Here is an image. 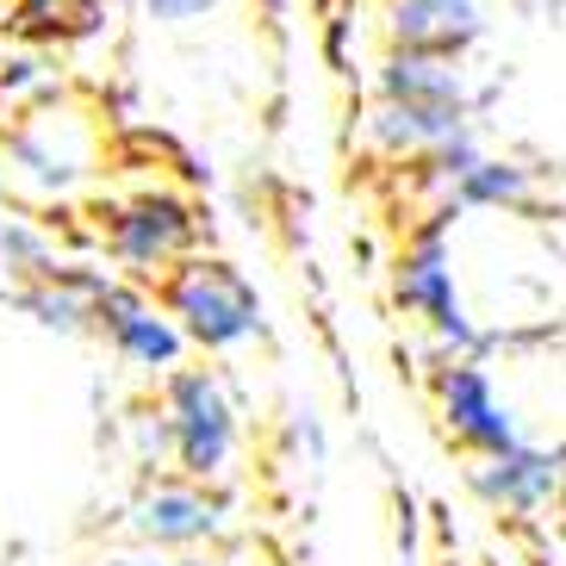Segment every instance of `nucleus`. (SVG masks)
Returning <instances> with one entry per match:
<instances>
[{
    "label": "nucleus",
    "mask_w": 566,
    "mask_h": 566,
    "mask_svg": "<svg viewBox=\"0 0 566 566\" xmlns=\"http://www.w3.org/2000/svg\"><path fill=\"white\" fill-rule=\"evenodd\" d=\"M399 300L411 305V312H423V317H430V324H436L442 336H449L454 349H473V324H467L461 300H454L442 231H430V237H423V243H417L411 255H405V268H399Z\"/></svg>",
    "instance_id": "39448f33"
},
{
    "label": "nucleus",
    "mask_w": 566,
    "mask_h": 566,
    "mask_svg": "<svg viewBox=\"0 0 566 566\" xmlns=\"http://www.w3.org/2000/svg\"><path fill=\"white\" fill-rule=\"evenodd\" d=\"M113 566H132V560H113Z\"/></svg>",
    "instance_id": "2eb2a0df"
},
{
    "label": "nucleus",
    "mask_w": 566,
    "mask_h": 566,
    "mask_svg": "<svg viewBox=\"0 0 566 566\" xmlns=\"http://www.w3.org/2000/svg\"><path fill=\"white\" fill-rule=\"evenodd\" d=\"M386 150H436L461 137V106H436V101H386L374 118Z\"/></svg>",
    "instance_id": "9d476101"
},
{
    "label": "nucleus",
    "mask_w": 566,
    "mask_h": 566,
    "mask_svg": "<svg viewBox=\"0 0 566 566\" xmlns=\"http://www.w3.org/2000/svg\"><path fill=\"white\" fill-rule=\"evenodd\" d=\"M187 243H193V218H187L181 200H137L113 218V255L132 268L137 281L175 274Z\"/></svg>",
    "instance_id": "20e7f679"
},
{
    "label": "nucleus",
    "mask_w": 566,
    "mask_h": 566,
    "mask_svg": "<svg viewBox=\"0 0 566 566\" xmlns=\"http://www.w3.org/2000/svg\"><path fill=\"white\" fill-rule=\"evenodd\" d=\"M137 530L150 535V542H168V548H181V542H200V535L218 530V504L193 485H156L137 499Z\"/></svg>",
    "instance_id": "1a4fd4ad"
},
{
    "label": "nucleus",
    "mask_w": 566,
    "mask_h": 566,
    "mask_svg": "<svg viewBox=\"0 0 566 566\" xmlns=\"http://www.w3.org/2000/svg\"><path fill=\"white\" fill-rule=\"evenodd\" d=\"M485 25L480 0H399L392 7V32H399L405 51H461L473 44Z\"/></svg>",
    "instance_id": "6e6552de"
},
{
    "label": "nucleus",
    "mask_w": 566,
    "mask_h": 566,
    "mask_svg": "<svg viewBox=\"0 0 566 566\" xmlns=\"http://www.w3.org/2000/svg\"><path fill=\"white\" fill-rule=\"evenodd\" d=\"M523 168H504V163H480L473 175L454 181V200L461 206H504V200H523Z\"/></svg>",
    "instance_id": "f8f14e48"
},
{
    "label": "nucleus",
    "mask_w": 566,
    "mask_h": 566,
    "mask_svg": "<svg viewBox=\"0 0 566 566\" xmlns=\"http://www.w3.org/2000/svg\"><path fill=\"white\" fill-rule=\"evenodd\" d=\"M94 317L106 324V336H113V349L125 355V361H137V367H175L181 361L187 331H175L156 305H144L137 293H125V286H101Z\"/></svg>",
    "instance_id": "423d86ee"
},
{
    "label": "nucleus",
    "mask_w": 566,
    "mask_h": 566,
    "mask_svg": "<svg viewBox=\"0 0 566 566\" xmlns=\"http://www.w3.org/2000/svg\"><path fill=\"white\" fill-rule=\"evenodd\" d=\"M168 312L181 317V331L206 349H231L243 336L262 331V305L250 281L224 262H181L168 274Z\"/></svg>",
    "instance_id": "f257e3e1"
},
{
    "label": "nucleus",
    "mask_w": 566,
    "mask_h": 566,
    "mask_svg": "<svg viewBox=\"0 0 566 566\" xmlns=\"http://www.w3.org/2000/svg\"><path fill=\"white\" fill-rule=\"evenodd\" d=\"M461 69L442 51H399L386 63V101H436V106H461Z\"/></svg>",
    "instance_id": "9b49d317"
},
{
    "label": "nucleus",
    "mask_w": 566,
    "mask_h": 566,
    "mask_svg": "<svg viewBox=\"0 0 566 566\" xmlns=\"http://www.w3.org/2000/svg\"><path fill=\"white\" fill-rule=\"evenodd\" d=\"M442 417H449V430L461 436L467 449H480V454H504L523 442V430H516V417L511 405L499 399V386H492V374H485L480 361H461L442 374Z\"/></svg>",
    "instance_id": "7ed1b4c3"
},
{
    "label": "nucleus",
    "mask_w": 566,
    "mask_h": 566,
    "mask_svg": "<svg viewBox=\"0 0 566 566\" xmlns=\"http://www.w3.org/2000/svg\"><path fill=\"white\" fill-rule=\"evenodd\" d=\"M560 530H566V492H560Z\"/></svg>",
    "instance_id": "4468645a"
},
{
    "label": "nucleus",
    "mask_w": 566,
    "mask_h": 566,
    "mask_svg": "<svg viewBox=\"0 0 566 566\" xmlns=\"http://www.w3.org/2000/svg\"><path fill=\"white\" fill-rule=\"evenodd\" d=\"M150 19H168V25H187V19H206L218 0H144Z\"/></svg>",
    "instance_id": "ddd939ff"
},
{
    "label": "nucleus",
    "mask_w": 566,
    "mask_h": 566,
    "mask_svg": "<svg viewBox=\"0 0 566 566\" xmlns=\"http://www.w3.org/2000/svg\"><path fill=\"white\" fill-rule=\"evenodd\" d=\"M168 442L181 454L187 473H224L237 454V417H231V399L212 374H175L168 380Z\"/></svg>",
    "instance_id": "f03ea898"
},
{
    "label": "nucleus",
    "mask_w": 566,
    "mask_h": 566,
    "mask_svg": "<svg viewBox=\"0 0 566 566\" xmlns=\"http://www.w3.org/2000/svg\"><path fill=\"white\" fill-rule=\"evenodd\" d=\"M560 480H566V461L554 449H530V442H516V449H504V454H485V461L473 467L480 499L504 504V511H535V504H548Z\"/></svg>",
    "instance_id": "0eeeda50"
}]
</instances>
